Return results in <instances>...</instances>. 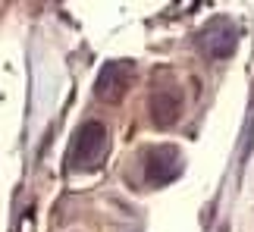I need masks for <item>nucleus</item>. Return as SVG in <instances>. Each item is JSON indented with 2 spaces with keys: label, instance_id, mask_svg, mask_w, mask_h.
<instances>
[{
  "label": "nucleus",
  "instance_id": "f257e3e1",
  "mask_svg": "<svg viewBox=\"0 0 254 232\" xmlns=\"http://www.w3.org/2000/svg\"><path fill=\"white\" fill-rule=\"evenodd\" d=\"M107 144H110V138H107V125L97 122V119H88L69 141L66 170H75V173L97 170L104 163V157H107Z\"/></svg>",
  "mask_w": 254,
  "mask_h": 232
},
{
  "label": "nucleus",
  "instance_id": "f03ea898",
  "mask_svg": "<svg viewBox=\"0 0 254 232\" xmlns=\"http://www.w3.org/2000/svg\"><path fill=\"white\" fill-rule=\"evenodd\" d=\"M198 47L204 57H210V60H226V57L236 54L239 47V28L232 19L226 16H217L210 19L207 25H204V32L198 35Z\"/></svg>",
  "mask_w": 254,
  "mask_h": 232
},
{
  "label": "nucleus",
  "instance_id": "7ed1b4c3",
  "mask_svg": "<svg viewBox=\"0 0 254 232\" xmlns=\"http://www.w3.org/2000/svg\"><path fill=\"white\" fill-rule=\"evenodd\" d=\"M182 173V151L176 144H157L144 157V179L151 185H170Z\"/></svg>",
  "mask_w": 254,
  "mask_h": 232
},
{
  "label": "nucleus",
  "instance_id": "20e7f679",
  "mask_svg": "<svg viewBox=\"0 0 254 232\" xmlns=\"http://www.w3.org/2000/svg\"><path fill=\"white\" fill-rule=\"evenodd\" d=\"M129 75H132V63H123V60H110L101 66V75L94 82V94L107 104H116L129 88Z\"/></svg>",
  "mask_w": 254,
  "mask_h": 232
},
{
  "label": "nucleus",
  "instance_id": "39448f33",
  "mask_svg": "<svg viewBox=\"0 0 254 232\" xmlns=\"http://www.w3.org/2000/svg\"><path fill=\"white\" fill-rule=\"evenodd\" d=\"M148 110H151V122L157 125V129H170V125L179 119V98L170 91H157V94H151V101H148Z\"/></svg>",
  "mask_w": 254,
  "mask_h": 232
}]
</instances>
